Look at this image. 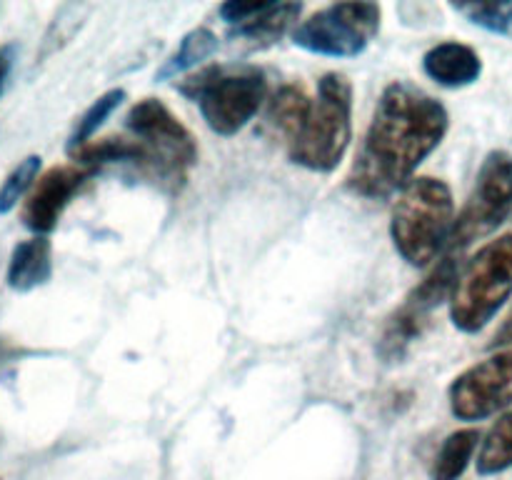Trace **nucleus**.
<instances>
[{
  "mask_svg": "<svg viewBox=\"0 0 512 480\" xmlns=\"http://www.w3.org/2000/svg\"><path fill=\"white\" fill-rule=\"evenodd\" d=\"M93 170L85 168H70V165H60V168H50L43 178L38 180L30 198L25 200L23 208V225L33 230L35 235L53 233L58 228V220L73 195L83 188L85 180L90 178Z\"/></svg>",
  "mask_w": 512,
  "mask_h": 480,
  "instance_id": "nucleus-10",
  "label": "nucleus"
},
{
  "mask_svg": "<svg viewBox=\"0 0 512 480\" xmlns=\"http://www.w3.org/2000/svg\"><path fill=\"white\" fill-rule=\"evenodd\" d=\"M353 135V85L343 73H325L308 120L290 143V160L313 173H333Z\"/></svg>",
  "mask_w": 512,
  "mask_h": 480,
  "instance_id": "nucleus-4",
  "label": "nucleus"
},
{
  "mask_svg": "<svg viewBox=\"0 0 512 480\" xmlns=\"http://www.w3.org/2000/svg\"><path fill=\"white\" fill-rule=\"evenodd\" d=\"M460 275V263L455 258V253H448L445 258H440V263L435 265L428 273V278L408 295V303L418 305L425 313H433L443 300H448L453 295L455 283H458Z\"/></svg>",
  "mask_w": 512,
  "mask_h": 480,
  "instance_id": "nucleus-18",
  "label": "nucleus"
},
{
  "mask_svg": "<svg viewBox=\"0 0 512 480\" xmlns=\"http://www.w3.org/2000/svg\"><path fill=\"white\" fill-rule=\"evenodd\" d=\"M455 228V200L440 178H413L393 205L390 235L400 258L413 268H425L450 245Z\"/></svg>",
  "mask_w": 512,
  "mask_h": 480,
  "instance_id": "nucleus-2",
  "label": "nucleus"
},
{
  "mask_svg": "<svg viewBox=\"0 0 512 480\" xmlns=\"http://www.w3.org/2000/svg\"><path fill=\"white\" fill-rule=\"evenodd\" d=\"M448 110L415 85L390 83L375 105L363 148L350 170V188L365 198H388L413 180L448 133Z\"/></svg>",
  "mask_w": 512,
  "mask_h": 480,
  "instance_id": "nucleus-1",
  "label": "nucleus"
},
{
  "mask_svg": "<svg viewBox=\"0 0 512 480\" xmlns=\"http://www.w3.org/2000/svg\"><path fill=\"white\" fill-rule=\"evenodd\" d=\"M512 210V155L493 150L480 165L475 188L465 203L463 213L455 218L450 253L468 248L483 235H490L505 223Z\"/></svg>",
  "mask_w": 512,
  "mask_h": 480,
  "instance_id": "nucleus-8",
  "label": "nucleus"
},
{
  "mask_svg": "<svg viewBox=\"0 0 512 480\" xmlns=\"http://www.w3.org/2000/svg\"><path fill=\"white\" fill-rule=\"evenodd\" d=\"M512 465V410L505 413L493 428L488 430L483 440V448L478 455V470L483 475L503 473Z\"/></svg>",
  "mask_w": 512,
  "mask_h": 480,
  "instance_id": "nucleus-19",
  "label": "nucleus"
},
{
  "mask_svg": "<svg viewBox=\"0 0 512 480\" xmlns=\"http://www.w3.org/2000/svg\"><path fill=\"white\" fill-rule=\"evenodd\" d=\"M480 433L478 430H455L440 445L438 455L430 468V478L433 480H460L468 470L470 460H473L475 448H478Z\"/></svg>",
  "mask_w": 512,
  "mask_h": 480,
  "instance_id": "nucleus-15",
  "label": "nucleus"
},
{
  "mask_svg": "<svg viewBox=\"0 0 512 480\" xmlns=\"http://www.w3.org/2000/svg\"><path fill=\"white\" fill-rule=\"evenodd\" d=\"M178 90L198 103L213 133L230 138L255 118L268 95V80L253 65H210L185 78Z\"/></svg>",
  "mask_w": 512,
  "mask_h": 480,
  "instance_id": "nucleus-3",
  "label": "nucleus"
},
{
  "mask_svg": "<svg viewBox=\"0 0 512 480\" xmlns=\"http://www.w3.org/2000/svg\"><path fill=\"white\" fill-rule=\"evenodd\" d=\"M383 10L375 3H335L293 30V43L325 58H358L378 35Z\"/></svg>",
  "mask_w": 512,
  "mask_h": 480,
  "instance_id": "nucleus-6",
  "label": "nucleus"
},
{
  "mask_svg": "<svg viewBox=\"0 0 512 480\" xmlns=\"http://www.w3.org/2000/svg\"><path fill=\"white\" fill-rule=\"evenodd\" d=\"M15 63H18V43L0 45V98H3V93L8 90Z\"/></svg>",
  "mask_w": 512,
  "mask_h": 480,
  "instance_id": "nucleus-25",
  "label": "nucleus"
},
{
  "mask_svg": "<svg viewBox=\"0 0 512 480\" xmlns=\"http://www.w3.org/2000/svg\"><path fill=\"white\" fill-rule=\"evenodd\" d=\"M125 125L133 138L143 145L148 165L170 183H180L198 160V145L190 130L170 113L158 98H145L130 108Z\"/></svg>",
  "mask_w": 512,
  "mask_h": 480,
  "instance_id": "nucleus-7",
  "label": "nucleus"
},
{
  "mask_svg": "<svg viewBox=\"0 0 512 480\" xmlns=\"http://www.w3.org/2000/svg\"><path fill=\"white\" fill-rule=\"evenodd\" d=\"M423 70L430 80L443 88H465L480 78L483 60L470 45L440 43L425 53Z\"/></svg>",
  "mask_w": 512,
  "mask_h": 480,
  "instance_id": "nucleus-11",
  "label": "nucleus"
},
{
  "mask_svg": "<svg viewBox=\"0 0 512 480\" xmlns=\"http://www.w3.org/2000/svg\"><path fill=\"white\" fill-rule=\"evenodd\" d=\"M310 108H313V100L305 95L303 88H298V85H283L273 95V100H270L268 120L278 128V133H283L293 143L300 135V130H303L305 120H308Z\"/></svg>",
  "mask_w": 512,
  "mask_h": 480,
  "instance_id": "nucleus-16",
  "label": "nucleus"
},
{
  "mask_svg": "<svg viewBox=\"0 0 512 480\" xmlns=\"http://www.w3.org/2000/svg\"><path fill=\"white\" fill-rule=\"evenodd\" d=\"M450 410L460 420H485L512 405V350L473 365L450 385Z\"/></svg>",
  "mask_w": 512,
  "mask_h": 480,
  "instance_id": "nucleus-9",
  "label": "nucleus"
},
{
  "mask_svg": "<svg viewBox=\"0 0 512 480\" xmlns=\"http://www.w3.org/2000/svg\"><path fill=\"white\" fill-rule=\"evenodd\" d=\"M303 5L300 3H270L258 18L233 28V38L250 40L253 45H270L288 33L290 25L298 20Z\"/></svg>",
  "mask_w": 512,
  "mask_h": 480,
  "instance_id": "nucleus-14",
  "label": "nucleus"
},
{
  "mask_svg": "<svg viewBox=\"0 0 512 480\" xmlns=\"http://www.w3.org/2000/svg\"><path fill=\"white\" fill-rule=\"evenodd\" d=\"M512 295V233L485 243L460 270L450 295V318L463 333H478Z\"/></svg>",
  "mask_w": 512,
  "mask_h": 480,
  "instance_id": "nucleus-5",
  "label": "nucleus"
},
{
  "mask_svg": "<svg viewBox=\"0 0 512 480\" xmlns=\"http://www.w3.org/2000/svg\"><path fill=\"white\" fill-rule=\"evenodd\" d=\"M510 345H512V308L508 318H505L503 325L498 328V333H495L493 340H490V348L493 350H508Z\"/></svg>",
  "mask_w": 512,
  "mask_h": 480,
  "instance_id": "nucleus-26",
  "label": "nucleus"
},
{
  "mask_svg": "<svg viewBox=\"0 0 512 480\" xmlns=\"http://www.w3.org/2000/svg\"><path fill=\"white\" fill-rule=\"evenodd\" d=\"M83 13H85L83 5H65V8L55 15V20L50 23L48 33H45L43 45H40V53H38L40 60H45L48 55H53L55 50H60L70 38H73L75 30L83 25V20H85Z\"/></svg>",
  "mask_w": 512,
  "mask_h": 480,
  "instance_id": "nucleus-23",
  "label": "nucleus"
},
{
  "mask_svg": "<svg viewBox=\"0 0 512 480\" xmlns=\"http://www.w3.org/2000/svg\"><path fill=\"white\" fill-rule=\"evenodd\" d=\"M40 165H43L40 155H28V158H23L15 165L13 173L0 185V215H8L23 200V195L33 188L35 178L40 173Z\"/></svg>",
  "mask_w": 512,
  "mask_h": 480,
  "instance_id": "nucleus-21",
  "label": "nucleus"
},
{
  "mask_svg": "<svg viewBox=\"0 0 512 480\" xmlns=\"http://www.w3.org/2000/svg\"><path fill=\"white\" fill-rule=\"evenodd\" d=\"M53 275V245L45 235H35L30 240H20L13 248L8 260L5 283L15 293H30V290L45 285Z\"/></svg>",
  "mask_w": 512,
  "mask_h": 480,
  "instance_id": "nucleus-12",
  "label": "nucleus"
},
{
  "mask_svg": "<svg viewBox=\"0 0 512 480\" xmlns=\"http://www.w3.org/2000/svg\"><path fill=\"white\" fill-rule=\"evenodd\" d=\"M430 325V313L420 310L418 305L408 303L405 300L403 308L390 318V323L385 325V333L380 338L378 353L380 358L388 360V363H395V360L403 358L408 353L410 345L420 338V335L428 330Z\"/></svg>",
  "mask_w": 512,
  "mask_h": 480,
  "instance_id": "nucleus-13",
  "label": "nucleus"
},
{
  "mask_svg": "<svg viewBox=\"0 0 512 480\" xmlns=\"http://www.w3.org/2000/svg\"><path fill=\"white\" fill-rule=\"evenodd\" d=\"M268 0H253V3H243V0H233V3L220 5V18L228 25L238 28V25H245L248 20L258 18L265 8H268Z\"/></svg>",
  "mask_w": 512,
  "mask_h": 480,
  "instance_id": "nucleus-24",
  "label": "nucleus"
},
{
  "mask_svg": "<svg viewBox=\"0 0 512 480\" xmlns=\"http://www.w3.org/2000/svg\"><path fill=\"white\" fill-rule=\"evenodd\" d=\"M123 100H125L123 88H113V90H108V93L100 95V98L95 100V103L90 105L83 115H80L78 123H75V130L70 133V140H68V153H75L78 148L88 145L90 138L98 133L100 125H103L105 120H108L110 115L118 110V105L123 103Z\"/></svg>",
  "mask_w": 512,
  "mask_h": 480,
  "instance_id": "nucleus-20",
  "label": "nucleus"
},
{
  "mask_svg": "<svg viewBox=\"0 0 512 480\" xmlns=\"http://www.w3.org/2000/svg\"><path fill=\"white\" fill-rule=\"evenodd\" d=\"M460 15L473 25L490 30V33H512V3H460L453 5Z\"/></svg>",
  "mask_w": 512,
  "mask_h": 480,
  "instance_id": "nucleus-22",
  "label": "nucleus"
},
{
  "mask_svg": "<svg viewBox=\"0 0 512 480\" xmlns=\"http://www.w3.org/2000/svg\"><path fill=\"white\" fill-rule=\"evenodd\" d=\"M220 40L218 35L210 28H195L180 40V48L170 55L163 63V68L155 73V80H170L180 73H188V70L198 68L203 60H208L210 55L218 50Z\"/></svg>",
  "mask_w": 512,
  "mask_h": 480,
  "instance_id": "nucleus-17",
  "label": "nucleus"
}]
</instances>
